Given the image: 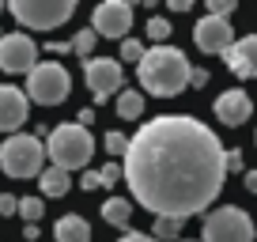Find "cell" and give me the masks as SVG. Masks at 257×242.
<instances>
[{
	"label": "cell",
	"instance_id": "cell-25",
	"mask_svg": "<svg viewBox=\"0 0 257 242\" xmlns=\"http://www.w3.org/2000/svg\"><path fill=\"white\" fill-rule=\"evenodd\" d=\"M98 178H102V189H113L121 178H125V170H121V163H117V159H110L102 170H98Z\"/></svg>",
	"mask_w": 257,
	"mask_h": 242
},
{
	"label": "cell",
	"instance_id": "cell-22",
	"mask_svg": "<svg viewBox=\"0 0 257 242\" xmlns=\"http://www.w3.org/2000/svg\"><path fill=\"white\" fill-rule=\"evenodd\" d=\"M95 42H98V34L87 27V31H80V34L72 38V53H80L83 61H91V57H95Z\"/></svg>",
	"mask_w": 257,
	"mask_h": 242
},
{
	"label": "cell",
	"instance_id": "cell-32",
	"mask_svg": "<svg viewBox=\"0 0 257 242\" xmlns=\"http://www.w3.org/2000/svg\"><path fill=\"white\" fill-rule=\"evenodd\" d=\"M167 8H170V12H189L193 0H167Z\"/></svg>",
	"mask_w": 257,
	"mask_h": 242
},
{
	"label": "cell",
	"instance_id": "cell-27",
	"mask_svg": "<svg viewBox=\"0 0 257 242\" xmlns=\"http://www.w3.org/2000/svg\"><path fill=\"white\" fill-rule=\"evenodd\" d=\"M0 216H19V197L0 193Z\"/></svg>",
	"mask_w": 257,
	"mask_h": 242
},
{
	"label": "cell",
	"instance_id": "cell-33",
	"mask_svg": "<svg viewBox=\"0 0 257 242\" xmlns=\"http://www.w3.org/2000/svg\"><path fill=\"white\" fill-rule=\"evenodd\" d=\"M91 121H95V110H91V106H87V110H80V117H76V125H83V129H87Z\"/></svg>",
	"mask_w": 257,
	"mask_h": 242
},
{
	"label": "cell",
	"instance_id": "cell-37",
	"mask_svg": "<svg viewBox=\"0 0 257 242\" xmlns=\"http://www.w3.org/2000/svg\"><path fill=\"white\" fill-rule=\"evenodd\" d=\"M4 8H8V4H4V0H0V12H4Z\"/></svg>",
	"mask_w": 257,
	"mask_h": 242
},
{
	"label": "cell",
	"instance_id": "cell-26",
	"mask_svg": "<svg viewBox=\"0 0 257 242\" xmlns=\"http://www.w3.org/2000/svg\"><path fill=\"white\" fill-rule=\"evenodd\" d=\"M231 12H234V0H208V16L231 19Z\"/></svg>",
	"mask_w": 257,
	"mask_h": 242
},
{
	"label": "cell",
	"instance_id": "cell-9",
	"mask_svg": "<svg viewBox=\"0 0 257 242\" xmlns=\"http://www.w3.org/2000/svg\"><path fill=\"white\" fill-rule=\"evenodd\" d=\"M34 65H38V46H34L31 34L12 31V34H4V38H0V72L27 76Z\"/></svg>",
	"mask_w": 257,
	"mask_h": 242
},
{
	"label": "cell",
	"instance_id": "cell-16",
	"mask_svg": "<svg viewBox=\"0 0 257 242\" xmlns=\"http://www.w3.org/2000/svg\"><path fill=\"white\" fill-rule=\"evenodd\" d=\"M102 219H106L110 227H121V231H128V223H133V201H128V197H106Z\"/></svg>",
	"mask_w": 257,
	"mask_h": 242
},
{
	"label": "cell",
	"instance_id": "cell-10",
	"mask_svg": "<svg viewBox=\"0 0 257 242\" xmlns=\"http://www.w3.org/2000/svg\"><path fill=\"white\" fill-rule=\"evenodd\" d=\"M91 31L102 34V38H128L133 31V4L125 0H102L95 12H91Z\"/></svg>",
	"mask_w": 257,
	"mask_h": 242
},
{
	"label": "cell",
	"instance_id": "cell-20",
	"mask_svg": "<svg viewBox=\"0 0 257 242\" xmlns=\"http://www.w3.org/2000/svg\"><path fill=\"white\" fill-rule=\"evenodd\" d=\"M152 238H159V242H178V238H182V223H178V219H155Z\"/></svg>",
	"mask_w": 257,
	"mask_h": 242
},
{
	"label": "cell",
	"instance_id": "cell-24",
	"mask_svg": "<svg viewBox=\"0 0 257 242\" xmlns=\"http://www.w3.org/2000/svg\"><path fill=\"white\" fill-rule=\"evenodd\" d=\"M144 53H148V46L140 38H125V42H121V61H128V65H140Z\"/></svg>",
	"mask_w": 257,
	"mask_h": 242
},
{
	"label": "cell",
	"instance_id": "cell-36",
	"mask_svg": "<svg viewBox=\"0 0 257 242\" xmlns=\"http://www.w3.org/2000/svg\"><path fill=\"white\" fill-rule=\"evenodd\" d=\"M178 242H201V238H178Z\"/></svg>",
	"mask_w": 257,
	"mask_h": 242
},
{
	"label": "cell",
	"instance_id": "cell-12",
	"mask_svg": "<svg viewBox=\"0 0 257 242\" xmlns=\"http://www.w3.org/2000/svg\"><path fill=\"white\" fill-rule=\"evenodd\" d=\"M193 42H197L201 53H227V49L234 46L231 19H216V16L197 19V27H193Z\"/></svg>",
	"mask_w": 257,
	"mask_h": 242
},
{
	"label": "cell",
	"instance_id": "cell-13",
	"mask_svg": "<svg viewBox=\"0 0 257 242\" xmlns=\"http://www.w3.org/2000/svg\"><path fill=\"white\" fill-rule=\"evenodd\" d=\"M212 113L223 121L227 129H238V125L249 121V113H253V98H249L242 87H231V91H223V95L212 102Z\"/></svg>",
	"mask_w": 257,
	"mask_h": 242
},
{
	"label": "cell",
	"instance_id": "cell-2",
	"mask_svg": "<svg viewBox=\"0 0 257 242\" xmlns=\"http://www.w3.org/2000/svg\"><path fill=\"white\" fill-rule=\"evenodd\" d=\"M189 57L182 53L178 46H152L144 53V61L137 65V80L148 95L155 98H174L189 87Z\"/></svg>",
	"mask_w": 257,
	"mask_h": 242
},
{
	"label": "cell",
	"instance_id": "cell-30",
	"mask_svg": "<svg viewBox=\"0 0 257 242\" xmlns=\"http://www.w3.org/2000/svg\"><path fill=\"white\" fill-rule=\"evenodd\" d=\"M102 186V178H98V170H87V174L80 178V189H98Z\"/></svg>",
	"mask_w": 257,
	"mask_h": 242
},
{
	"label": "cell",
	"instance_id": "cell-38",
	"mask_svg": "<svg viewBox=\"0 0 257 242\" xmlns=\"http://www.w3.org/2000/svg\"><path fill=\"white\" fill-rule=\"evenodd\" d=\"M0 38H4V34H0Z\"/></svg>",
	"mask_w": 257,
	"mask_h": 242
},
{
	"label": "cell",
	"instance_id": "cell-3",
	"mask_svg": "<svg viewBox=\"0 0 257 242\" xmlns=\"http://www.w3.org/2000/svg\"><path fill=\"white\" fill-rule=\"evenodd\" d=\"M91 155H95V140H91V133L83 129V125H57V129H49V137H46V159L53 163V167H61V170H83L91 163Z\"/></svg>",
	"mask_w": 257,
	"mask_h": 242
},
{
	"label": "cell",
	"instance_id": "cell-17",
	"mask_svg": "<svg viewBox=\"0 0 257 242\" xmlns=\"http://www.w3.org/2000/svg\"><path fill=\"white\" fill-rule=\"evenodd\" d=\"M68 186H72V178H68V170H61V167H46L38 174L42 197H64V193H68Z\"/></svg>",
	"mask_w": 257,
	"mask_h": 242
},
{
	"label": "cell",
	"instance_id": "cell-35",
	"mask_svg": "<svg viewBox=\"0 0 257 242\" xmlns=\"http://www.w3.org/2000/svg\"><path fill=\"white\" fill-rule=\"evenodd\" d=\"M49 53H68V49H72V42H49Z\"/></svg>",
	"mask_w": 257,
	"mask_h": 242
},
{
	"label": "cell",
	"instance_id": "cell-5",
	"mask_svg": "<svg viewBox=\"0 0 257 242\" xmlns=\"http://www.w3.org/2000/svg\"><path fill=\"white\" fill-rule=\"evenodd\" d=\"M201 242H257V227L238 204H219L204 216Z\"/></svg>",
	"mask_w": 257,
	"mask_h": 242
},
{
	"label": "cell",
	"instance_id": "cell-6",
	"mask_svg": "<svg viewBox=\"0 0 257 242\" xmlns=\"http://www.w3.org/2000/svg\"><path fill=\"white\" fill-rule=\"evenodd\" d=\"M27 98L38 106H61L72 91V76L61 61H38V65L27 72Z\"/></svg>",
	"mask_w": 257,
	"mask_h": 242
},
{
	"label": "cell",
	"instance_id": "cell-7",
	"mask_svg": "<svg viewBox=\"0 0 257 242\" xmlns=\"http://www.w3.org/2000/svg\"><path fill=\"white\" fill-rule=\"evenodd\" d=\"M8 12L27 31H57L76 16V0H12Z\"/></svg>",
	"mask_w": 257,
	"mask_h": 242
},
{
	"label": "cell",
	"instance_id": "cell-18",
	"mask_svg": "<svg viewBox=\"0 0 257 242\" xmlns=\"http://www.w3.org/2000/svg\"><path fill=\"white\" fill-rule=\"evenodd\" d=\"M144 113V91H121L117 95V117L121 121H137Z\"/></svg>",
	"mask_w": 257,
	"mask_h": 242
},
{
	"label": "cell",
	"instance_id": "cell-34",
	"mask_svg": "<svg viewBox=\"0 0 257 242\" xmlns=\"http://www.w3.org/2000/svg\"><path fill=\"white\" fill-rule=\"evenodd\" d=\"M242 182H246L249 193H257V170H246V174H242Z\"/></svg>",
	"mask_w": 257,
	"mask_h": 242
},
{
	"label": "cell",
	"instance_id": "cell-4",
	"mask_svg": "<svg viewBox=\"0 0 257 242\" xmlns=\"http://www.w3.org/2000/svg\"><path fill=\"white\" fill-rule=\"evenodd\" d=\"M0 170L8 178H38L46 170V144L34 133H16L0 144Z\"/></svg>",
	"mask_w": 257,
	"mask_h": 242
},
{
	"label": "cell",
	"instance_id": "cell-8",
	"mask_svg": "<svg viewBox=\"0 0 257 242\" xmlns=\"http://www.w3.org/2000/svg\"><path fill=\"white\" fill-rule=\"evenodd\" d=\"M83 80H87V91L95 95V102L102 106L110 95H121L125 68L113 57H91V61H83Z\"/></svg>",
	"mask_w": 257,
	"mask_h": 242
},
{
	"label": "cell",
	"instance_id": "cell-1",
	"mask_svg": "<svg viewBox=\"0 0 257 242\" xmlns=\"http://www.w3.org/2000/svg\"><path fill=\"white\" fill-rule=\"evenodd\" d=\"M121 170L144 212L185 223L216 204L227 182V148L193 113H163L128 137Z\"/></svg>",
	"mask_w": 257,
	"mask_h": 242
},
{
	"label": "cell",
	"instance_id": "cell-11",
	"mask_svg": "<svg viewBox=\"0 0 257 242\" xmlns=\"http://www.w3.org/2000/svg\"><path fill=\"white\" fill-rule=\"evenodd\" d=\"M27 113H31L27 91L12 87V83H0V133H4V137H16L27 125Z\"/></svg>",
	"mask_w": 257,
	"mask_h": 242
},
{
	"label": "cell",
	"instance_id": "cell-15",
	"mask_svg": "<svg viewBox=\"0 0 257 242\" xmlns=\"http://www.w3.org/2000/svg\"><path fill=\"white\" fill-rule=\"evenodd\" d=\"M53 242H91V223L83 216H61L53 223Z\"/></svg>",
	"mask_w": 257,
	"mask_h": 242
},
{
	"label": "cell",
	"instance_id": "cell-29",
	"mask_svg": "<svg viewBox=\"0 0 257 242\" xmlns=\"http://www.w3.org/2000/svg\"><path fill=\"white\" fill-rule=\"evenodd\" d=\"M246 167V163H242V152L238 148H227V174H231V170H242Z\"/></svg>",
	"mask_w": 257,
	"mask_h": 242
},
{
	"label": "cell",
	"instance_id": "cell-31",
	"mask_svg": "<svg viewBox=\"0 0 257 242\" xmlns=\"http://www.w3.org/2000/svg\"><path fill=\"white\" fill-rule=\"evenodd\" d=\"M189 83H193V87H204V83H208V72H204V68H193V72H189Z\"/></svg>",
	"mask_w": 257,
	"mask_h": 242
},
{
	"label": "cell",
	"instance_id": "cell-14",
	"mask_svg": "<svg viewBox=\"0 0 257 242\" xmlns=\"http://www.w3.org/2000/svg\"><path fill=\"white\" fill-rule=\"evenodd\" d=\"M227 68L238 80H257V34H242L234 38V46L227 49Z\"/></svg>",
	"mask_w": 257,
	"mask_h": 242
},
{
	"label": "cell",
	"instance_id": "cell-19",
	"mask_svg": "<svg viewBox=\"0 0 257 242\" xmlns=\"http://www.w3.org/2000/svg\"><path fill=\"white\" fill-rule=\"evenodd\" d=\"M19 216H23L27 223H42V216H46V201H42V197H19Z\"/></svg>",
	"mask_w": 257,
	"mask_h": 242
},
{
	"label": "cell",
	"instance_id": "cell-21",
	"mask_svg": "<svg viewBox=\"0 0 257 242\" xmlns=\"http://www.w3.org/2000/svg\"><path fill=\"white\" fill-rule=\"evenodd\" d=\"M102 148L121 163V159H125V152H128V137H125L121 129H110V133H106V140H102Z\"/></svg>",
	"mask_w": 257,
	"mask_h": 242
},
{
	"label": "cell",
	"instance_id": "cell-23",
	"mask_svg": "<svg viewBox=\"0 0 257 242\" xmlns=\"http://www.w3.org/2000/svg\"><path fill=\"white\" fill-rule=\"evenodd\" d=\"M170 34H174V27H170L167 19H159V16H152V19H148V38H152L155 46H167V42H170Z\"/></svg>",
	"mask_w": 257,
	"mask_h": 242
},
{
	"label": "cell",
	"instance_id": "cell-28",
	"mask_svg": "<svg viewBox=\"0 0 257 242\" xmlns=\"http://www.w3.org/2000/svg\"><path fill=\"white\" fill-rule=\"evenodd\" d=\"M117 242H159V238H152V234H148V231H133V227H128V231L121 234Z\"/></svg>",
	"mask_w": 257,
	"mask_h": 242
}]
</instances>
